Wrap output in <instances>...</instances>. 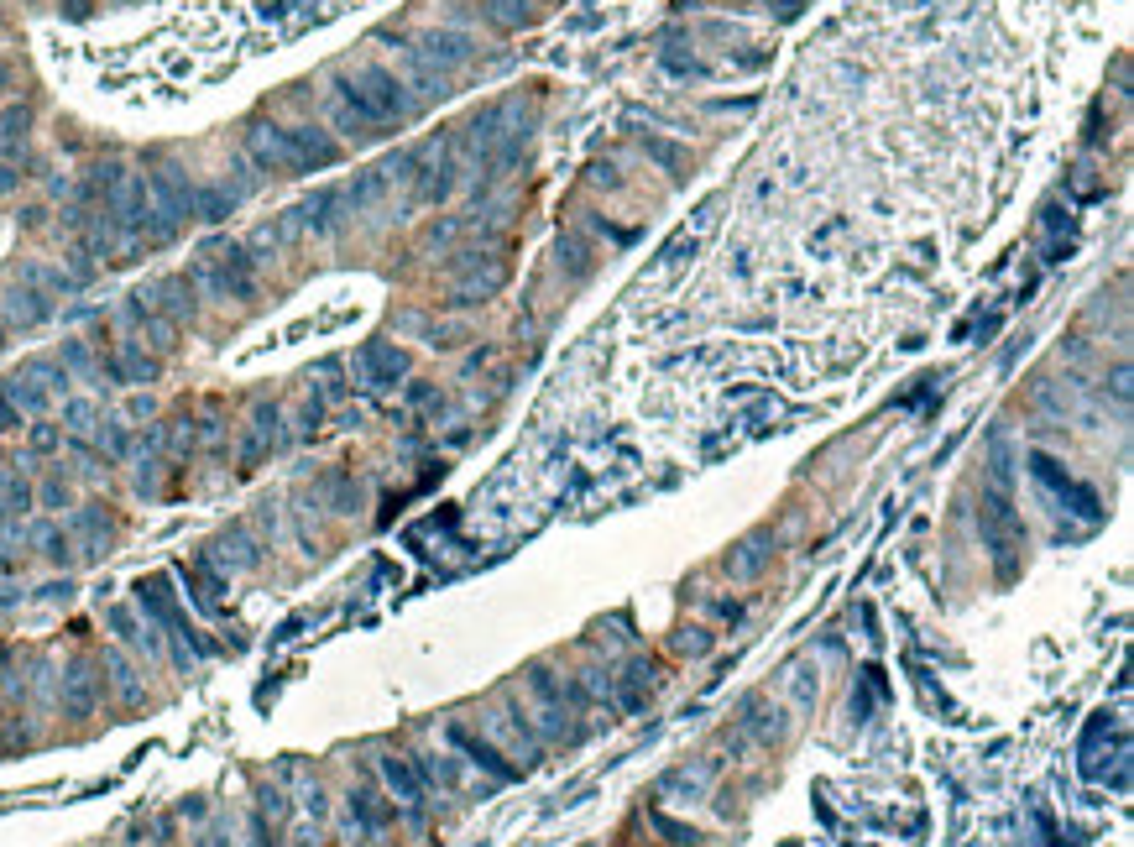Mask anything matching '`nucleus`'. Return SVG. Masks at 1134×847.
<instances>
[{
	"mask_svg": "<svg viewBox=\"0 0 1134 847\" xmlns=\"http://www.w3.org/2000/svg\"><path fill=\"white\" fill-rule=\"evenodd\" d=\"M335 126L345 136H356V142H372V136H382L392 121H403L408 116V95H403V84L398 74H387V68L377 63H366L356 68V74H345L335 79Z\"/></svg>",
	"mask_w": 1134,
	"mask_h": 847,
	"instance_id": "nucleus-1",
	"label": "nucleus"
},
{
	"mask_svg": "<svg viewBox=\"0 0 1134 847\" xmlns=\"http://www.w3.org/2000/svg\"><path fill=\"white\" fill-rule=\"evenodd\" d=\"M199 283L215 293V299H236L246 304L251 293H257V267H251L246 246L236 241H210L199 251Z\"/></svg>",
	"mask_w": 1134,
	"mask_h": 847,
	"instance_id": "nucleus-2",
	"label": "nucleus"
},
{
	"mask_svg": "<svg viewBox=\"0 0 1134 847\" xmlns=\"http://www.w3.org/2000/svg\"><path fill=\"white\" fill-rule=\"evenodd\" d=\"M471 58V42L460 32H429L419 48H413V63H419L424 84H450V74Z\"/></svg>",
	"mask_w": 1134,
	"mask_h": 847,
	"instance_id": "nucleus-3",
	"label": "nucleus"
},
{
	"mask_svg": "<svg viewBox=\"0 0 1134 847\" xmlns=\"http://www.w3.org/2000/svg\"><path fill=\"white\" fill-rule=\"evenodd\" d=\"M356 372L366 387H398L408 377V351L392 346V340H366L356 351Z\"/></svg>",
	"mask_w": 1134,
	"mask_h": 847,
	"instance_id": "nucleus-4",
	"label": "nucleus"
},
{
	"mask_svg": "<svg viewBox=\"0 0 1134 847\" xmlns=\"http://www.w3.org/2000/svg\"><path fill=\"white\" fill-rule=\"evenodd\" d=\"M136 597H142V607H147V612H152L157 623L173 633V638H183V644H189L194 654H204V638H199V633L189 628V617L178 612V602H173L168 581H162V576H152V581H142V586H136Z\"/></svg>",
	"mask_w": 1134,
	"mask_h": 847,
	"instance_id": "nucleus-5",
	"label": "nucleus"
},
{
	"mask_svg": "<svg viewBox=\"0 0 1134 847\" xmlns=\"http://www.w3.org/2000/svg\"><path fill=\"white\" fill-rule=\"evenodd\" d=\"M288 131V152H293V168L298 173H319V168H335L340 163V142L319 126H283Z\"/></svg>",
	"mask_w": 1134,
	"mask_h": 847,
	"instance_id": "nucleus-6",
	"label": "nucleus"
},
{
	"mask_svg": "<svg viewBox=\"0 0 1134 847\" xmlns=\"http://www.w3.org/2000/svg\"><path fill=\"white\" fill-rule=\"evenodd\" d=\"M345 210H351V199H345V189H319V194H309L298 210H288L293 215V225L298 231H314V236H330V231H340L345 225Z\"/></svg>",
	"mask_w": 1134,
	"mask_h": 847,
	"instance_id": "nucleus-7",
	"label": "nucleus"
},
{
	"mask_svg": "<svg viewBox=\"0 0 1134 847\" xmlns=\"http://www.w3.org/2000/svg\"><path fill=\"white\" fill-rule=\"evenodd\" d=\"M246 152H251V163H257L262 173H277V178L298 173V168H293V152H288V131H283V126H251V131H246Z\"/></svg>",
	"mask_w": 1134,
	"mask_h": 847,
	"instance_id": "nucleus-8",
	"label": "nucleus"
},
{
	"mask_svg": "<svg viewBox=\"0 0 1134 847\" xmlns=\"http://www.w3.org/2000/svg\"><path fill=\"white\" fill-rule=\"evenodd\" d=\"M142 299L168 319V325L178 330V325H189L194 319V283L189 278H162V283H152V288H142Z\"/></svg>",
	"mask_w": 1134,
	"mask_h": 847,
	"instance_id": "nucleus-9",
	"label": "nucleus"
},
{
	"mask_svg": "<svg viewBox=\"0 0 1134 847\" xmlns=\"http://www.w3.org/2000/svg\"><path fill=\"white\" fill-rule=\"evenodd\" d=\"M1030 466H1035V482H1040V487H1051L1056 497H1072L1082 518H1098V497L1087 492V487H1077L1072 476H1061V466L1051 461V455H1030Z\"/></svg>",
	"mask_w": 1134,
	"mask_h": 847,
	"instance_id": "nucleus-10",
	"label": "nucleus"
},
{
	"mask_svg": "<svg viewBox=\"0 0 1134 847\" xmlns=\"http://www.w3.org/2000/svg\"><path fill=\"white\" fill-rule=\"evenodd\" d=\"M48 314H53V299H48V293H37V288H11L6 304H0V319H6L11 330H32Z\"/></svg>",
	"mask_w": 1134,
	"mask_h": 847,
	"instance_id": "nucleus-11",
	"label": "nucleus"
},
{
	"mask_svg": "<svg viewBox=\"0 0 1134 847\" xmlns=\"http://www.w3.org/2000/svg\"><path fill=\"white\" fill-rule=\"evenodd\" d=\"M277 445V408L262 403L257 414H251V434H246V445H241V466L251 471L257 461H267V450Z\"/></svg>",
	"mask_w": 1134,
	"mask_h": 847,
	"instance_id": "nucleus-12",
	"label": "nucleus"
},
{
	"mask_svg": "<svg viewBox=\"0 0 1134 847\" xmlns=\"http://www.w3.org/2000/svg\"><path fill=\"white\" fill-rule=\"evenodd\" d=\"M450 743H455V748H466V753H471V764H481L486 774H492V780H502V785H507V780H518V769H513V764H502V753H497L492 743L471 738L466 727H450Z\"/></svg>",
	"mask_w": 1134,
	"mask_h": 847,
	"instance_id": "nucleus-13",
	"label": "nucleus"
},
{
	"mask_svg": "<svg viewBox=\"0 0 1134 847\" xmlns=\"http://www.w3.org/2000/svg\"><path fill=\"white\" fill-rule=\"evenodd\" d=\"M382 780L392 785V795H398L408 811H419V806H424V785H419V769H413L408 759H382Z\"/></svg>",
	"mask_w": 1134,
	"mask_h": 847,
	"instance_id": "nucleus-14",
	"label": "nucleus"
},
{
	"mask_svg": "<svg viewBox=\"0 0 1134 847\" xmlns=\"http://www.w3.org/2000/svg\"><path fill=\"white\" fill-rule=\"evenodd\" d=\"M230 210H236V194L230 189H215V183L210 189H194V215L199 220H225Z\"/></svg>",
	"mask_w": 1134,
	"mask_h": 847,
	"instance_id": "nucleus-15",
	"label": "nucleus"
},
{
	"mask_svg": "<svg viewBox=\"0 0 1134 847\" xmlns=\"http://www.w3.org/2000/svg\"><path fill=\"white\" fill-rule=\"evenodd\" d=\"M89 706H95V675H89L84 665H74V675H68V712L84 717Z\"/></svg>",
	"mask_w": 1134,
	"mask_h": 847,
	"instance_id": "nucleus-16",
	"label": "nucleus"
},
{
	"mask_svg": "<svg viewBox=\"0 0 1134 847\" xmlns=\"http://www.w3.org/2000/svg\"><path fill=\"white\" fill-rule=\"evenodd\" d=\"M351 811L361 816V827H366V832H377L382 821H387V806H377V795H366V790H361V795H351Z\"/></svg>",
	"mask_w": 1134,
	"mask_h": 847,
	"instance_id": "nucleus-17",
	"label": "nucleus"
},
{
	"mask_svg": "<svg viewBox=\"0 0 1134 847\" xmlns=\"http://www.w3.org/2000/svg\"><path fill=\"white\" fill-rule=\"evenodd\" d=\"M21 136H27V110H11V116H0V152H16Z\"/></svg>",
	"mask_w": 1134,
	"mask_h": 847,
	"instance_id": "nucleus-18",
	"label": "nucleus"
},
{
	"mask_svg": "<svg viewBox=\"0 0 1134 847\" xmlns=\"http://www.w3.org/2000/svg\"><path fill=\"white\" fill-rule=\"evenodd\" d=\"M643 147L654 152L664 168H680V163H685V152H680V147H669V142H659V136H643Z\"/></svg>",
	"mask_w": 1134,
	"mask_h": 847,
	"instance_id": "nucleus-19",
	"label": "nucleus"
},
{
	"mask_svg": "<svg viewBox=\"0 0 1134 847\" xmlns=\"http://www.w3.org/2000/svg\"><path fill=\"white\" fill-rule=\"evenodd\" d=\"M58 440H63V434H58L53 424H37V429H32V450H42V455L58 450Z\"/></svg>",
	"mask_w": 1134,
	"mask_h": 847,
	"instance_id": "nucleus-20",
	"label": "nucleus"
},
{
	"mask_svg": "<svg viewBox=\"0 0 1134 847\" xmlns=\"http://www.w3.org/2000/svg\"><path fill=\"white\" fill-rule=\"evenodd\" d=\"M11 429H21V408L0 393V434H11Z\"/></svg>",
	"mask_w": 1134,
	"mask_h": 847,
	"instance_id": "nucleus-21",
	"label": "nucleus"
},
{
	"mask_svg": "<svg viewBox=\"0 0 1134 847\" xmlns=\"http://www.w3.org/2000/svg\"><path fill=\"white\" fill-rule=\"evenodd\" d=\"M42 502H53V508H63V502H68V482H63V476L42 482Z\"/></svg>",
	"mask_w": 1134,
	"mask_h": 847,
	"instance_id": "nucleus-22",
	"label": "nucleus"
},
{
	"mask_svg": "<svg viewBox=\"0 0 1134 847\" xmlns=\"http://www.w3.org/2000/svg\"><path fill=\"white\" fill-rule=\"evenodd\" d=\"M68 424L89 429V424H95V408H89V403H68Z\"/></svg>",
	"mask_w": 1134,
	"mask_h": 847,
	"instance_id": "nucleus-23",
	"label": "nucleus"
},
{
	"mask_svg": "<svg viewBox=\"0 0 1134 847\" xmlns=\"http://www.w3.org/2000/svg\"><path fill=\"white\" fill-rule=\"evenodd\" d=\"M11 189H16V168L0 163V194H11Z\"/></svg>",
	"mask_w": 1134,
	"mask_h": 847,
	"instance_id": "nucleus-24",
	"label": "nucleus"
},
{
	"mask_svg": "<svg viewBox=\"0 0 1134 847\" xmlns=\"http://www.w3.org/2000/svg\"><path fill=\"white\" fill-rule=\"evenodd\" d=\"M89 6H95V0H63L68 16H89Z\"/></svg>",
	"mask_w": 1134,
	"mask_h": 847,
	"instance_id": "nucleus-25",
	"label": "nucleus"
},
{
	"mask_svg": "<svg viewBox=\"0 0 1134 847\" xmlns=\"http://www.w3.org/2000/svg\"><path fill=\"white\" fill-rule=\"evenodd\" d=\"M6 79H11V68H6V63H0V84H6Z\"/></svg>",
	"mask_w": 1134,
	"mask_h": 847,
	"instance_id": "nucleus-26",
	"label": "nucleus"
}]
</instances>
